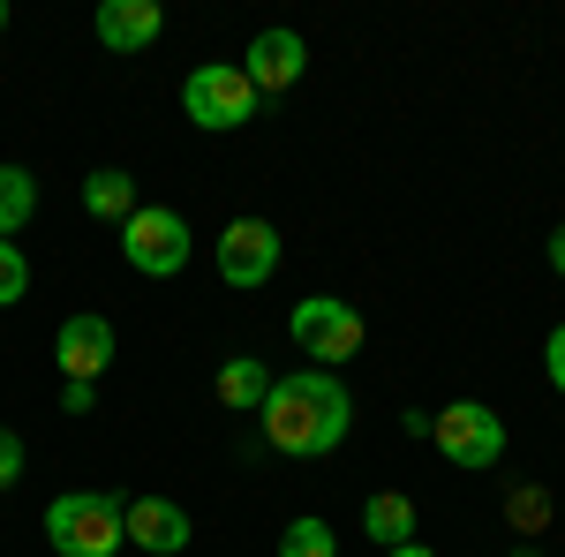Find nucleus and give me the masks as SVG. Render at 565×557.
Returning <instances> with one entry per match:
<instances>
[{
	"mask_svg": "<svg viewBox=\"0 0 565 557\" xmlns=\"http://www.w3.org/2000/svg\"><path fill=\"white\" fill-rule=\"evenodd\" d=\"M264 422V444L287 452V460H324L340 437H348L354 407H348V385L332 369H295V377H271L257 407Z\"/></svg>",
	"mask_w": 565,
	"mask_h": 557,
	"instance_id": "nucleus-1",
	"label": "nucleus"
},
{
	"mask_svg": "<svg viewBox=\"0 0 565 557\" xmlns=\"http://www.w3.org/2000/svg\"><path fill=\"white\" fill-rule=\"evenodd\" d=\"M45 543L61 557H114L129 543L121 497H106V490H61V497L45 505Z\"/></svg>",
	"mask_w": 565,
	"mask_h": 557,
	"instance_id": "nucleus-2",
	"label": "nucleus"
},
{
	"mask_svg": "<svg viewBox=\"0 0 565 557\" xmlns=\"http://www.w3.org/2000/svg\"><path fill=\"white\" fill-rule=\"evenodd\" d=\"M181 106H189V121H196V129H212V136L257 121V90H249V76H242L234 61H204V68H189Z\"/></svg>",
	"mask_w": 565,
	"mask_h": 557,
	"instance_id": "nucleus-3",
	"label": "nucleus"
},
{
	"mask_svg": "<svg viewBox=\"0 0 565 557\" xmlns=\"http://www.w3.org/2000/svg\"><path fill=\"white\" fill-rule=\"evenodd\" d=\"M430 444L452 460V468L482 474V468H498V460H505V422H498L482 399H452L445 415H430Z\"/></svg>",
	"mask_w": 565,
	"mask_h": 557,
	"instance_id": "nucleus-4",
	"label": "nucleus"
},
{
	"mask_svg": "<svg viewBox=\"0 0 565 557\" xmlns=\"http://www.w3.org/2000/svg\"><path fill=\"white\" fill-rule=\"evenodd\" d=\"M121 257L143 279H174L181 264H189V218L174 204H136V218L121 226Z\"/></svg>",
	"mask_w": 565,
	"mask_h": 557,
	"instance_id": "nucleus-5",
	"label": "nucleus"
},
{
	"mask_svg": "<svg viewBox=\"0 0 565 557\" xmlns=\"http://www.w3.org/2000/svg\"><path fill=\"white\" fill-rule=\"evenodd\" d=\"M287 332H295V346H302L309 362H354V354H362V317H354L340 294H309V301H295Z\"/></svg>",
	"mask_w": 565,
	"mask_h": 557,
	"instance_id": "nucleus-6",
	"label": "nucleus"
},
{
	"mask_svg": "<svg viewBox=\"0 0 565 557\" xmlns=\"http://www.w3.org/2000/svg\"><path fill=\"white\" fill-rule=\"evenodd\" d=\"M279 271V226L271 218H234L218 234V279L226 287H264Z\"/></svg>",
	"mask_w": 565,
	"mask_h": 557,
	"instance_id": "nucleus-7",
	"label": "nucleus"
},
{
	"mask_svg": "<svg viewBox=\"0 0 565 557\" xmlns=\"http://www.w3.org/2000/svg\"><path fill=\"white\" fill-rule=\"evenodd\" d=\"M53 362H61V385H98V369L114 362V324H106L98 309L61 317V332H53Z\"/></svg>",
	"mask_w": 565,
	"mask_h": 557,
	"instance_id": "nucleus-8",
	"label": "nucleus"
},
{
	"mask_svg": "<svg viewBox=\"0 0 565 557\" xmlns=\"http://www.w3.org/2000/svg\"><path fill=\"white\" fill-rule=\"evenodd\" d=\"M302 68H309V45L302 31H257L249 39V53H242V76H249V90H295L302 84Z\"/></svg>",
	"mask_w": 565,
	"mask_h": 557,
	"instance_id": "nucleus-9",
	"label": "nucleus"
},
{
	"mask_svg": "<svg viewBox=\"0 0 565 557\" xmlns=\"http://www.w3.org/2000/svg\"><path fill=\"white\" fill-rule=\"evenodd\" d=\"M121 527H129L136 550H151V557H181L189 535H196L174 497H129V505H121Z\"/></svg>",
	"mask_w": 565,
	"mask_h": 557,
	"instance_id": "nucleus-10",
	"label": "nucleus"
},
{
	"mask_svg": "<svg viewBox=\"0 0 565 557\" xmlns=\"http://www.w3.org/2000/svg\"><path fill=\"white\" fill-rule=\"evenodd\" d=\"M159 23H167V15H159V0H106L90 31H98L106 53H143V45L159 39Z\"/></svg>",
	"mask_w": 565,
	"mask_h": 557,
	"instance_id": "nucleus-11",
	"label": "nucleus"
},
{
	"mask_svg": "<svg viewBox=\"0 0 565 557\" xmlns=\"http://www.w3.org/2000/svg\"><path fill=\"white\" fill-rule=\"evenodd\" d=\"M84 212H90V218H114V226H129V218H136V181H129L121 167L84 173Z\"/></svg>",
	"mask_w": 565,
	"mask_h": 557,
	"instance_id": "nucleus-12",
	"label": "nucleus"
},
{
	"mask_svg": "<svg viewBox=\"0 0 565 557\" xmlns=\"http://www.w3.org/2000/svg\"><path fill=\"white\" fill-rule=\"evenodd\" d=\"M271 377H264L257 354H234V362H218V407H234V415H257Z\"/></svg>",
	"mask_w": 565,
	"mask_h": 557,
	"instance_id": "nucleus-13",
	"label": "nucleus"
},
{
	"mask_svg": "<svg viewBox=\"0 0 565 557\" xmlns=\"http://www.w3.org/2000/svg\"><path fill=\"white\" fill-rule=\"evenodd\" d=\"M362 527H370V543L399 550V543H415V505H407L399 490H377V497L362 505Z\"/></svg>",
	"mask_w": 565,
	"mask_h": 557,
	"instance_id": "nucleus-14",
	"label": "nucleus"
},
{
	"mask_svg": "<svg viewBox=\"0 0 565 557\" xmlns=\"http://www.w3.org/2000/svg\"><path fill=\"white\" fill-rule=\"evenodd\" d=\"M31 212H39V181L23 167H0V242H15L31 226Z\"/></svg>",
	"mask_w": 565,
	"mask_h": 557,
	"instance_id": "nucleus-15",
	"label": "nucleus"
},
{
	"mask_svg": "<svg viewBox=\"0 0 565 557\" xmlns=\"http://www.w3.org/2000/svg\"><path fill=\"white\" fill-rule=\"evenodd\" d=\"M279 557H340V543H332V527L317 513H302L287 535H279Z\"/></svg>",
	"mask_w": 565,
	"mask_h": 557,
	"instance_id": "nucleus-16",
	"label": "nucleus"
},
{
	"mask_svg": "<svg viewBox=\"0 0 565 557\" xmlns=\"http://www.w3.org/2000/svg\"><path fill=\"white\" fill-rule=\"evenodd\" d=\"M23 294H31V264H23L15 242H0V309H15Z\"/></svg>",
	"mask_w": 565,
	"mask_h": 557,
	"instance_id": "nucleus-17",
	"label": "nucleus"
},
{
	"mask_svg": "<svg viewBox=\"0 0 565 557\" xmlns=\"http://www.w3.org/2000/svg\"><path fill=\"white\" fill-rule=\"evenodd\" d=\"M23 460H31V452H23V437L0 422V490H15V482H23Z\"/></svg>",
	"mask_w": 565,
	"mask_h": 557,
	"instance_id": "nucleus-18",
	"label": "nucleus"
},
{
	"mask_svg": "<svg viewBox=\"0 0 565 557\" xmlns=\"http://www.w3.org/2000/svg\"><path fill=\"white\" fill-rule=\"evenodd\" d=\"M513 519H521V527H543V519H551V497H543V490H521V497H513Z\"/></svg>",
	"mask_w": 565,
	"mask_h": 557,
	"instance_id": "nucleus-19",
	"label": "nucleus"
},
{
	"mask_svg": "<svg viewBox=\"0 0 565 557\" xmlns=\"http://www.w3.org/2000/svg\"><path fill=\"white\" fill-rule=\"evenodd\" d=\"M543 369H551V385L565 392V324L551 332V340H543Z\"/></svg>",
	"mask_w": 565,
	"mask_h": 557,
	"instance_id": "nucleus-20",
	"label": "nucleus"
},
{
	"mask_svg": "<svg viewBox=\"0 0 565 557\" xmlns=\"http://www.w3.org/2000/svg\"><path fill=\"white\" fill-rule=\"evenodd\" d=\"M61 407H68V415H90V407H98V385H61Z\"/></svg>",
	"mask_w": 565,
	"mask_h": 557,
	"instance_id": "nucleus-21",
	"label": "nucleus"
},
{
	"mask_svg": "<svg viewBox=\"0 0 565 557\" xmlns=\"http://www.w3.org/2000/svg\"><path fill=\"white\" fill-rule=\"evenodd\" d=\"M551 271H558V279H565V226H558V234H551Z\"/></svg>",
	"mask_w": 565,
	"mask_h": 557,
	"instance_id": "nucleus-22",
	"label": "nucleus"
},
{
	"mask_svg": "<svg viewBox=\"0 0 565 557\" xmlns=\"http://www.w3.org/2000/svg\"><path fill=\"white\" fill-rule=\"evenodd\" d=\"M385 557H437V550H423V543H399V550H385Z\"/></svg>",
	"mask_w": 565,
	"mask_h": 557,
	"instance_id": "nucleus-23",
	"label": "nucleus"
},
{
	"mask_svg": "<svg viewBox=\"0 0 565 557\" xmlns=\"http://www.w3.org/2000/svg\"><path fill=\"white\" fill-rule=\"evenodd\" d=\"M0 31H8V0H0Z\"/></svg>",
	"mask_w": 565,
	"mask_h": 557,
	"instance_id": "nucleus-24",
	"label": "nucleus"
}]
</instances>
